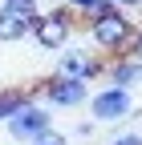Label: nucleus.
<instances>
[{"instance_id":"3","label":"nucleus","mask_w":142,"mask_h":145,"mask_svg":"<svg viewBox=\"0 0 142 145\" xmlns=\"http://www.w3.org/2000/svg\"><path fill=\"white\" fill-rule=\"evenodd\" d=\"M49 125H53V109L41 105L37 97H33L29 105H21V109H16V113L4 121V129H8V137H12L16 145H29L37 133H45Z\"/></svg>"},{"instance_id":"1","label":"nucleus","mask_w":142,"mask_h":145,"mask_svg":"<svg viewBox=\"0 0 142 145\" xmlns=\"http://www.w3.org/2000/svg\"><path fill=\"white\" fill-rule=\"evenodd\" d=\"M85 28H90V40H94V48H98V52H106V57H122L138 24L130 20V12L110 8V12L94 16V20H85Z\"/></svg>"},{"instance_id":"8","label":"nucleus","mask_w":142,"mask_h":145,"mask_svg":"<svg viewBox=\"0 0 142 145\" xmlns=\"http://www.w3.org/2000/svg\"><path fill=\"white\" fill-rule=\"evenodd\" d=\"M29 101H33L29 89H0V125H4L21 105H29Z\"/></svg>"},{"instance_id":"5","label":"nucleus","mask_w":142,"mask_h":145,"mask_svg":"<svg viewBox=\"0 0 142 145\" xmlns=\"http://www.w3.org/2000/svg\"><path fill=\"white\" fill-rule=\"evenodd\" d=\"M41 97L49 109H77L90 101V81H77V77H61V72H53V77L41 81Z\"/></svg>"},{"instance_id":"9","label":"nucleus","mask_w":142,"mask_h":145,"mask_svg":"<svg viewBox=\"0 0 142 145\" xmlns=\"http://www.w3.org/2000/svg\"><path fill=\"white\" fill-rule=\"evenodd\" d=\"M25 36H33V20L0 12V40H25Z\"/></svg>"},{"instance_id":"10","label":"nucleus","mask_w":142,"mask_h":145,"mask_svg":"<svg viewBox=\"0 0 142 145\" xmlns=\"http://www.w3.org/2000/svg\"><path fill=\"white\" fill-rule=\"evenodd\" d=\"M0 12L21 16V20H37L41 16V0H0Z\"/></svg>"},{"instance_id":"12","label":"nucleus","mask_w":142,"mask_h":145,"mask_svg":"<svg viewBox=\"0 0 142 145\" xmlns=\"http://www.w3.org/2000/svg\"><path fill=\"white\" fill-rule=\"evenodd\" d=\"M29 145H69V137H65L61 129H53V125H49V129H45V133H37Z\"/></svg>"},{"instance_id":"16","label":"nucleus","mask_w":142,"mask_h":145,"mask_svg":"<svg viewBox=\"0 0 142 145\" xmlns=\"http://www.w3.org/2000/svg\"><path fill=\"white\" fill-rule=\"evenodd\" d=\"M114 8H122V12H130V8H142V0H110Z\"/></svg>"},{"instance_id":"2","label":"nucleus","mask_w":142,"mask_h":145,"mask_svg":"<svg viewBox=\"0 0 142 145\" xmlns=\"http://www.w3.org/2000/svg\"><path fill=\"white\" fill-rule=\"evenodd\" d=\"M90 117L98 125H118V121H126L134 117V97H130V89H118V85H106L98 89V93H90Z\"/></svg>"},{"instance_id":"4","label":"nucleus","mask_w":142,"mask_h":145,"mask_svg":"<svg viewBox=\"0 0 142 145\" xmlns=\"http://www.w3.org/2000/svg\"><path fill=\"white\" fill-rule=\"evenodd\" d=\"M73 36V12L69 8H53V12H41L33 20V40L49 52H61Z\"/></svg>"},{"instance_id":"13","label":"nucleus","mask_w":142,"mask_h":145,"mask_svg":"<svg viewBox=\"0 0 142 145\" xmlns=\"http://www.w3.org/2000/svg\"><path fill=\"white\" fill-rule=\"evenodd\" d=\"M94 129H98V121H94V117H90V121H77V125H73V137L90 141V137H94Z\"/></svg>"},{"instance_id":"14","label":"nucleus","mask_w":142,"mask_h":145,"mask_svg":"<svg viewBox=\"0 0 142 145\" xmlns=\"http://www.w3.org/2000/svg\"><path fill=\"white\" fill-rule=\"evenodd\" d=\"M126 57L142 61V28H134V36H130V44H126Z\"/></svg>"},{"instance_id":"11","label":"nucleus","mask_w":142,"mask_h":145,"mask_svg":"<svg viewBox=\"0 0 142 145\" xmlns=\"http://www.w3.org/2000/svg\"><path fill=\"white\" fill-rule=\"evenodd\" d=\"M65 8L73 12V16H85V20H94V16L110 12L114 4H110V0H65Z\"/></svg>"},{"instance_id":"7","label":"nucleus","mask_w":142,"mask_h":145,"mask_svg":"<svg viewBox=\"0 0 142 145\" xmlns=\"http://www.w3.org/2000/svg\"><path fill=\"white\" fill-rule=\"evenodd\" d=\"M110 85H118V89H134L138 81H142V61H134V57H110L106 61V72H102Z\"/></svg>"},{"instance_id":"6","label":"nucleus","mask_w":142,"mask_h":145,"mask_svg":"<svg viewBox=\"0 0 142 145\" xmlns=\"http://www.w3.org/2000/svg\"><path fill=\"white\" fill-rule=\"evenodd\" d=\"M53 72H61V77H77V81H94L106 72V61L94 57L90 48H61V57H57V69Z\"/></svg>"},{"instance_id":"15","label":"nucleus","mask_w":142,"mask_h":145,"mask_svg":"<svg viewBox=\"0 0 142 145\" xmlns=\"http://www.w3.org/2000/svg\"><path fill=\"white\" fill-rule=\"evenodd\" d=\"M110 145H142V133H114Z\"/></svg>"}]
</instances>
